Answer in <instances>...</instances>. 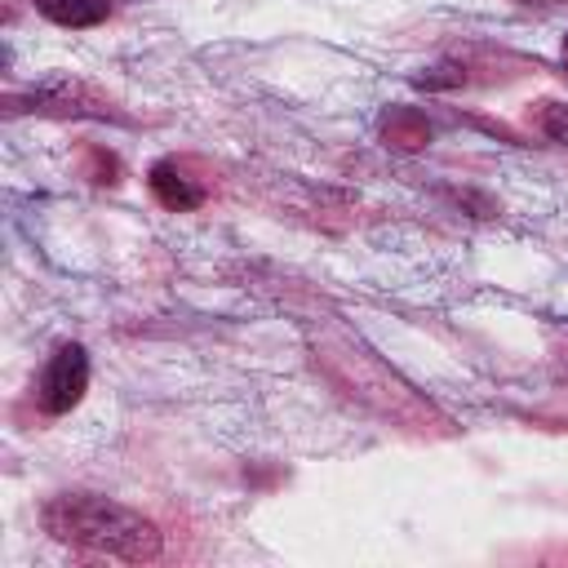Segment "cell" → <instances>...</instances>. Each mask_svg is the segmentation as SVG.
Instances as JSON below:
<instances>
[{
  "instance_id": "6da1fadb",
  "label": "cell",
  "mask_w": 568,
  "mask_h": 568,
  "mask_svg": "<svg viewBox=\"0 0 568 568\" xmlns=\"http://www.w3.org/2000/svg\"><path fill=\"white\" fill-rule=\"evenodd\" d=\"M40 524L53 541H67L93 555H111L129 564L160 555V528L142 519L138 510L111 497H98V493H58L53 501H44Z\"/></svg>"
},
{
  "instance_id": "7a4b0ae2",
  "label": "cell",
  "mask_w": 568,
  "mask_h": 568,
  "mask_svg": "<svg viewBox=\"0 0 568 568\" xmlns=\"http://www.w3.org/2000/svg\"><path fill=\"white\" fill-rule=\"evenodd\" d=\"M89 390V355L84 346L67 342L53 351V359L44 364V377H40V408L44 413H71Z\"/></svg>"
},
{
  "instance_id": "3957f363",
  "label": "cell",
  "mask_w": 568,
  "mask_h": 568,
  "mask_svg": "<svg viewBox=\"0 0 568 568\" xmlns=\"http://www.w3.org/2000/svg\"><path fill=\"white\" fill-rule=\"evenodd\" d=\"M151 191H155V200L164 204V209H195L204 195H200V186H191L169 160H160L155 169H151Z\"/></svg>"
},
{
  "instance_id": "277c9868",
  "label": "cell",
  "mask_w": 568,
  "mask_h": 568,
  "mask_svg": "<svg viewBox=\"0 0 568 568\" xmlns=\"http://www.w3.org/2000/svg\"><path fill=\"white\" fill-rule=\"evenodd\" d=\"M36 9L58 27H98L111 13L106 0H36Z\"/></svg>"
},
{
  "instance_id": "5b68a950",
  "label": "cell",
  "mask_w": 568,
  "mask_h": 568,
  "mask_svg": "<svg viewBox=\"0 0 568 568\" xmlns=\"http://www.w3.org/2000/svg\"><path fill=\"white\" fill-rule=\"evenodd\" d=\"M541 129H546V138L550 142H559V146H568V106H546L541 111Z\"/></svg>"
},
{
  "instance_id": "8992f818",
  "label": "cell",
  "mask_w": 568,
  "mask_h": 568,
  "mask_svg": "<svg viewBox=\"0 0 568 568\" xmlns=\"http://www.w3.org/2000/svg\"><path fill=\"white\" fill-rule=\"evenodd\" d=\"M519 4H537V9H555V4H568V0H519Z\"/></svg>"
}]
</instances>
